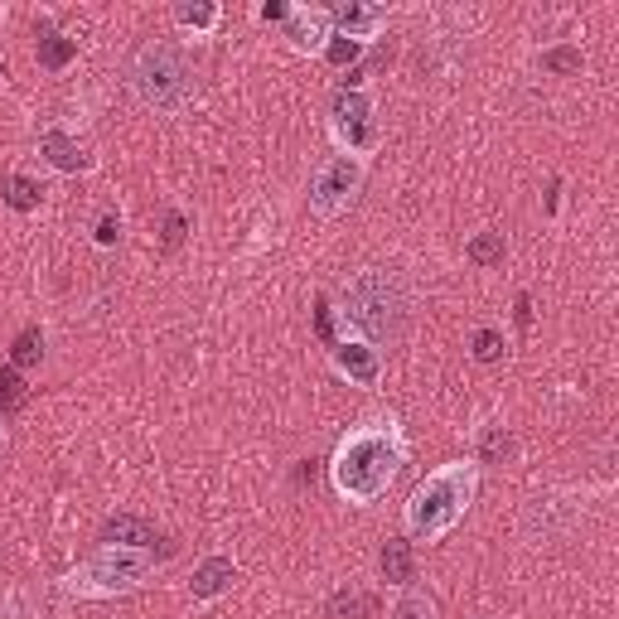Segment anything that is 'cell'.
Returning <instances> with one entry per match:
<instances>
[{
	"label": "cell",
	"instance_id": "cell-1",
	"mask_svg": "<svg viewBox=\"0 0 619 619\" xmlns=\"http://www.w3.org/2000/svg\"><path fill=\"white\" fill-rule=\"evenodd\" d=\"M402 465H407V446H402L393 421H369L359 431H349L339 440L334 460H330V479L339 489V499L349 503H377L387 489L397 484Z\"/></svg>",
	"mask_w": 619,
	"mask_h": 619
},
{
	"label": "cell",
	"instance_id": "cell-2",
	"mask_svg": "<svg viewBox=\"0 0 619 619\" xmlns=\"http://www.w3.org/2000/svg\"><path fill=\"white\" fill-rule=\"evenodd\" d=\"M339 306H344L339 314L363 334V344H377V339L402 334V324L412 314V286L393 267H363L344 281Z\"/></svg>",
	"mask_w": 619,
	"mask_h": 619
},
{
	"label": "cell",
	"instance_id": "cell-3",
	"mask_svg": "<svg viewBox=\"0 0 619 619\" xmlns=\"http://www.w3.org/2000/svg\"><path fill=\"white\" fill-rule=\"evenodd\" d=\"M474 484H479V474H474L470 460H455V465L431 470L407 499V533L421 537V542L446 537L450 527L465 517V509H470Z\"/></svg>",
	"mask_w": 619,
	"mask_h": 619
},
{
	"label": "cell",
	"instance_id": "cell-4",
	"mask_svg": "<svg viewBox=\"0 0 619 619\" xmlns=\"http://www.w3.org/2000/svg\"><path fill=\"white\" fill-rule=\"evenodd\" d=\"M126 83L150 111H180L194 97V68L180 44H146L126 68Z\"/></svg>",
	"mask_w": 619,
	"mask_h": 619
},
{
	"label": "cell",
	"instance_id": "cell-5",
	"mask_svg": "<svg viewBox=\"0 0 619 619\" xmlns=\"http://www.w3.org/2000/svg\"><path fill=\"white\" fill-rule=\"evenodd\" d=\"M150 572H156V552H136V547H97L78 572H68L63 590L68 596H83V600H107V596H126V590L146 586Z\"/></svg>",
	"mask_w": 619,
	"mask_h": 619
},
{
	"label": "cell",
	"instance_id": "cell-6",
	"mask_svg": "<svg viewBox=\"0 0 619 619\" xmlns=\"http://www.w3.org/2000/svg\"><path fill=\"white\" fill-rule=\"evenodd\" d=\"M373 93L359 83H344L334 93V107H330V131L334 141L344 146V156H369V150L377 146V126H373Z\"/></svg>",
	"mask_w": 619,
	"mask_h": 619
},
{
	"label": "cell",
	"instance_id": "cell-7",
	"mask_svg": "<svg viewBox=\"0 0 619 619\" xmlns=\"http://www.w3.org/2000/svg\"><path fill=\"white\" fill-rule=\"evenodd\" d=\"M363 156H334L324 160L320 174H314L310 184V213H320V218H334V213H344L353 204V194L363 189Z\"/></svg>",
	"mask_w": 619,
	"mask_h": 619
},
{
	"label": "cell",
	"instance_id": "cell-8",
	"mask_svg": "<svg viewBox=\"0 0 619 619\" xmlns=\"http://www.w3.org/2000/svg\"><path fill=\"white\" fill-rule=\"evenodd\" d=\"M572 523H576V513L566 509L562 499H533L523 509V537L527 542H562L566 533H572Z\"/></svg>",
	"mask_w": 619,
	"mask_h": 619
},
{
	"label": "cell",
	"instance_id": "cell-9",
	"mask_svg": "<svg viewBox=\"0 0 619 619\" xmlns=\"http://www.w3.org/2000/svg\"><path fill=\"white\" fill-rule=\"evenodd\" d=\"M334 369L344 373L349 383L373 387L377 377H383V359H377V349L363 344V339H334Z\"/></svg>",
	"mask_w": 619,
	"mask_h": 619
},
{
	"label": "cell",
	"instance_id": "cell-10",
	"mask_svg": "<svg viewBox=\"0 0 619 619\" xmlns=\"http://www.w3.org/2000/svg\"><path fill=\"white\" fill-rule=\"evenodd\" d=\"M330 24L339 30V40L363 44V40H373V34L383 30L387 15H383L377 6H363V0H344V6H334V10H330Z\"/></svg>",
	"mask_w": 619,
	"mask_h": 619
},
{
	"label": "cell",
	"instance_id": "cell-11",
	"mask_svg": "<svg viewBox=\"0 0 619 619\" xmlns=\"http://www.w3.org/2000/svg\"><path fill=\"white\" fill-rule=\"evenodd\" d=\"M286 40L300 54H324V44H330V10H290Z\"/></svg>",
	"mask_w": 619,
	"mask_h": 619
},
{
	"label": "cell",
	"instance_id": "cell-12",
	"mask_svg": "<svg viewBox=\"0 0 619 619\" xmlns=\"http://www.w3.org/2000/svg\"><path fill=\"white\" fill-rule=\"evenodd\" d=\"M40 156H44L58 174H83L87 166H93V156H87V150H83L78 141H73L68 131H58V126L40 136Z\"/></svg>",
	"mask_w": 619,
	"mask_h": 619
},
{
	"label": "cell",
	"instance_id": "cell-13",
	"mask_svg": "<svg viewBox=\"0 0 619 619\" xmlns=\"http://www.w3.org/2000/svg\"><path fill=\"white\" fill-rule=\"evenodd\" d=\"M103 537H107V542H117V547H136V552H156V542H160L156 523H146V517H136V513L107 517Z\"/></svg>",
	"mask_w": 619,
	"mask_h": 619
},
{
	"label": "cell",
	"instance_id": "cell-14",
	"mask_svg": "<svg viewBox=\"0 0 619 619\" xmlns=\"http://www.w3.org/2000/svg\"><path fill=\"white\" fill-rule=\"evenodd\" d=\"M233 576H237L233 557H209V562H199V572H194V580H189V590H194V600H213V596H223V590L233 586Z\"/></svg>",
	"mask_w": 619,
	"mask_h": 619
},
{
	"label": "cell",
	"instance_id": "cell-15",
	"mask_svg": "<svg viewBox=\"0 0 619 619\" xmlns=\"http://www.w3.org/2000/svg\"><path fill=\"white\" fill-rule=\"evenodd\" d=\"M383 576H387V586H407L412 580V542L407 537H387L383 542Z\"/></svg>",
	"mask_w": 619,
	"mask_h": 619
},
{
	"label": "cell",
	"instance_id": "cell-16",
	"mask_svg": "<svg viewBox=\"0 0 619 619\" xmlns=\"http://www.w3.org/2000/svg\"><path fill=\"white\" fill-rule=\"evenodd\" d=\"M40 199H44V189H40V180H30V174H10L6 180V204L15 213H34Z\"/></svg>",
	"mask_w": 619,
	"mask_h": 619
},
{
	"label": "cell",
	"instance_id": "cell-17",
	"mask_svg": "<svg viewBox=\"0 0 619 619\" xmlns=\"http://www.w3.org/2000/svg\"><path fill=\"white\" fill-rule=\"evenodd\" d=\"M324 610H330V619H369L373 596H363V590H334Z\"/></svg>",
	"mask_w": 619,
	"mask_h": 619
},
{
	"label": "cell",
	"instance_id": "cell-18",
	"mask_svg": "<svg viewBox=\"0 0 619 619\" xmlns=\"http://www.w3.org/2000/svg\"><path fill=\"white\" fill-rule=\"evenodd\" d=\"M465 257H470L474 267H499V262H503V233H479V237H470Z\"/></svg>",
	"mask_w": 619,
	"mask_h": 619
},
{
	"label": "cell",
	"instance_id": "cell-19",
	"mask_svg": "<svg viewBox=\"0 0 619 619\" xmlns=\"http://www.w3.org/2000/svg\"><path fill=\"white\" fill-rule=\"evenodd\" d=\"M73 54H78V44L63 40V34H44V40H40V63H44V68H68Z\"/></svg>",
	"mask_w": 619,
	"mask_h": 619
},
{
	"label": "cell",
	"instance_id": "cell-20",
	"mask_svg": "<svg viewBox=\"0 0 619 619\" xmlns=\"http://www.w3.org/2000/svg\"><path fill=\"white\" fill-rule=\"evenodd\" d=\"M580 49H572V44H557V49H547V54H542V68L547 73H557V78H566V73H580Z\"/></svg>",
	"mask_w": 619,
	"mask_h": 619
},
{
	"label": "cell",
	"instance_id": "cell-21",
	"mask_svg": "<svg viewBox=\"0 0 619 619\" xmlns=\"http://www.w3.org/2000/svg\"><path fill=\"white\" fill-rule=\"evenodd\" d=\"M509 450H513V436L503 431V426H489V431L479 436V460L499 465V460H509Z\"/></svg>",
	"mask_w": 619,
	"mask_h": 619
},
{
	"label": "cell",
	"instance_id": "cell-22",
	"mask_svg": "<svg viewBox=\"0 0 619 619\" xmlns=\"http://www.w3.org/2000/svg\"><path fill=\"white\" fill-rule=\"evenodd\" d=\"M174 20H180L184 30H194V34H209L213 24H218V6H180L174 10Z\"/></svg>",
	"mask_w": 619,
	"mask_h": 619
},
{
	"label": "cell",
	"instance_id": "cell-23",
	"mask_svg": "<svg viewBox=\"0 0 619 619\" xmlns=\"http://www.w3.org/2000/svg\"><path fill=\"white\" fill-rule=\"evenodd\" d=\"M503 334L499 330H474V339H470V353H474V363H499L503 359Z\"/></svg>",
	"mask_w": 619,
	"mask_h": 619
},
{
	"label": "cell",
	"instance_id": "cell-24",
	"mask_svg": "<svg viewBox=\"0 0 619 619\" xmlns=\"http://www.w3.org/2000/svg\"><path fill=\"white\" fill-rule=\"evenodd\" d=\"M10 353H15V369H30V363L44 359V334H40V330H24Z\"/></svg>",
	"mask_w": 619,
	"mask_h": 619
},
{
	"label": "cell",
	"instance_id": "cell-25",
	"mask_svg": "<svg viewBox=\"0 0 619 619\" xmlns=\"http://www.w3.org/2000/svg\"><path fill=\"white\" fill-rule=\"evenodd\" d=\"M15 407H24V377L20 369H6L0 373V412H15Z\"/></svg>",
	"mask_w": 619,
	"mask_h": 619
},
{
	"label": "cell",
	"instance_id": "cell-26",
	"mask_svg": "<svg viewBox=\"0 0 619 619\" xmlns=\"http://www.w3.org/2000/svg\"><path fill=\"white\" fill-rule=\"evenodd\" d=\"M363 54V44H353V40H339V34H330V44H324V58L334 63V68H349L353 58Z\"/></svg>",
	"mask_w": 619,
	"mask_h": 619
},
{
	"label": "cell",
	"instance_id": "cell-27",
	"mask_svg": "<svg viewBox=\"0 0 619 619\" xmlns=\"http://www.w3.org/2000/svg\"><path fill=\"white\" fill-rule=\"evenodd\" d=\"M393 619H436V600L431 596H407L393 610Z\"/></svg>",
	"mask_w": 619,
	"mask_h": 619
},
{
	"label": "cell",
	"instance_id": "cell-28",
	"mask_svg": "<svg viewBox=\"0 0 619 619\" xmlns=\"http://www.w3.org/2000/svg\"><path fill=\"white\" fill-rule=\"evenodd\" d=\"M93 243H97V247H117V243H121V213H103V218H97Z\"/></svg>",
	"mask_w": 619,
	"mask_h": 619
},
{
	"label": "cell",
	"instance_id": "cell-29",
	"mask_svg": "<svg viewBox=\"0 0 619 619\" xmlns=\"http://www.w3.org/2000/svg\"><path fill=\"white\" fill-rule=\"evenodd\" d=\"M184 243V213H170L166 218V247H180Z\"/></svg>",
	"mask_w": 619,
	"mask_h": 619
},
{
	"label": "cell",
	"instance_id": "cell-30",
	"mask_svg": "<svg viewBox=\"0 0 619 619\" xmlns=\"http://www.w3.org/2000/svg\"><path fill=\"white\" fill-rule=\"evenodd\" d=\"M286 15H290L286 6H262V20H286Z\"/></svg>",
	"mask_w": 619,
	"mask_h": 619
},
{
	"label": "cell",
	"instance_id": "cell-31",
	"mask_svg": "<svg viewBox=\"0 0 619 619\" xmlns=\"http://www.w3.org/2000/svg\"><path fill=\"white\" fill-rule=\"evenodd\" d=\"M6 450H10V436H6V426H0V460H6Z\"/></svg>",
	"mask_w": 619,
	"mask_h": 619
}]
</instances>
